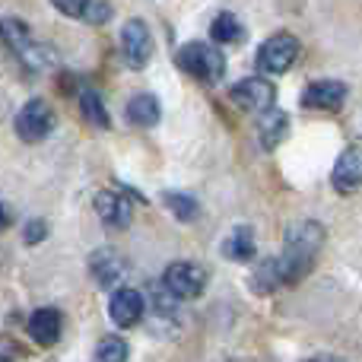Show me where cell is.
I'll list each match as a JSON object with an SVG mask.
<instances>
[{"label": "cell", "instance_id": "obj_1", "mask_svg": "<svg viewBox=\"0 0 362 362\" xmlns=\"http://www.w3.org/2000/svg\"><path fill=\"white\" fill-rule=\"evenodd\" d=\"M321 245H325V229H321L315 219L289 226L286 229V248H283V255H280L283 283H299L302 276L315 267Z\"/></svg>", "mask_w": 362, "mask_h": 362}, {"label": "cell", "instance_id": "obj_2", "mask_svg": "<svg viewBox=\"0 0 362 362\" xmlns=\"http://www.w3.org/2000/svg\"><path fill=\"white\" fill-rule=\"evenodd\" d=\"M175 64L187 76H194V80H200V83H219L226 74V61H223V54H219V48H213V45H206V42L181 45L175 51Z\"/></svg>", "mask_w": 362, "mask_h": 362}, {"label": "cell", "instance_id": "obj_3", "mask_svg": "<svg viewBox=\"0 0 362 362\" xmlns=\"http://www.w3.org/2000/svg\"><path fill=\"white\" fill-rule=\"evenodd\" d=\"M296 57H299V38L289 35V32H280V35H270L267 42L261 45V51H257V67H261L264 74L280 76L293 67Z\"/></svg>", "mask_w": 362, "mask_h": 362}, {"label": "cell", "instance_id": "obj_4", "mask_svg": "<svg viewBox=\"0 0 362 362\" xmlns=\"http://www.w3.org/2000/svg\"><path fill=\"white\" fill-rule=\"evenodd\" d=\"M54 131V112L45 99H32L19 108L16 115V134L25 140V144H38L48 134Z\"/></svg>", "mask_w": 362, "mask_h": 362}, {"label": "cell", "instance_id": "obj_5", "mask_svg": "<svg viewBox=\"0 0 362 362\" xmlns=\"http://www.w3.org/2000/svg\"><path fill=\"white\" fill-rule=\"evenodd\" d=\"M229 95L238 108H245V112H251V115L270 112L276 102V89L270 86V80H261V76H245V80H238L235 86L229 89Z\"/></svg>", "mask_w": 362, "mask_h": 362}, {"label": "cell", "instance_id": "obj_6", "mask_svg": "<svg viewBox=\"0 0 362 362\" xmlns=\"http://www.w3.org/2000/svg\"><path fill=\"white\" fill-rule=\"evenodd\" d=\"M121 51H124L127 67L144 70L153 57V35L144 19H127L121 29Z\"/></svg>", "mask_w": 362, "mask_h": 362}, {"label": "cell", "instance_id": "obj_7", "mask_svg": "<svg viewBox=\"0 0 362 362\" xmlns=\"http://www.w3.org/2000/svg\"><path fill=\"white\" fill-rule=\"evenodd\" d=\"M165 289H169L175 299H197L206 289V274L204 267L191 261H175L165 267Z\"/></svg>", "mask_w": 362, "mask_h": 362}, {"label": "cell", "instance_id": "obj_8", "mask_svg": "<svg viewBox=\"0 0 362 362\" xmlns=\"http://www.w3.org/2000/svg\"><path fill=\"white\" fill-rule=\"evenodd\" d=\"M331 181L340 194H353L362 187V146H346L340 159L334 163Z\"/></svg>", "mask_w": 362, "mask_h": 362}, {"label": "cell", "instance_id": "obj_9", "mask_svg": "<svg viewBox=\"0 0 362 362\" xmlns=\"http://www.w3.org/2000/svg\"><path fill=\"white\" fill-rule=\"evenodd\" d=\"M346 102V86L337 80H318L302 93V105L315 112H337Z\"/></svg>", "mask_w": 362, "mask_h": 362}, {"label": "cell", "instance_id": "obj_10", "mask_svg": "<svg viewBox=\"0 0 362 362\" xmlns=\"http://www.w3.org/2000/svg\"><path fill=\"white\" fill-rule=\"evenodd\" d=\"M108 315H112L115 325L121 327H131L144 318V296L137 289H118L108 302Z\"/></svg>", "mask_w": 362, "mask_h": 362}, {"label": "cell", "instance_id": "obj_11", "mask_svg": "<svg viewBox=\"0 0 362 362\" xmlns=\"http://www.w3.org/2000/svg\"><path fill=\"white\" fill-rule=\"evenodd\" d=\"M61 327H64V318L57 308H38L29 318V337L38 346H54L61 340Z\"/></svg>", "mask_w": 362, "mask_h": 362}, {"label": "cell", "instance_id": "obj_12", "mask_svg": "<svg viewBox=\"0 0 362 362\" xmlns=\"http://www.w3.org/2000/svg\"><path fill=\"white\" fill-rule=\"evenodd\" d=\"M89 270H93V280L99 286H115L124 276V257L112 248H102L89 257Z\"/></svg>", "mask_w": 362, "mask_h": 362}, {"label": "cell", "instance_id": "obj_13", "mask_svg": "<svg viewBox=\"0 0 362 362\" xmlns=\"http://www.w3.org/2000/svg\"><path fill=\"white\" fill-rule=\"evenodd\" d=\"M93 204H95V213L102 216V223L115 226V229L131 226V204H127L124 197H118V194H112V191H99Z\"/></svg>", "mask_w": 362, "mask_h": 362}, {"label": "cell", "instance_id": "obj_14", "mask_svg": "<svg viewBox=\"0 0 362 362\" xmlns=\"http://www.w3.org/2000/svg\"><path fill=\"white\" fill-rule=\"evenodd\" d=\"M286 131H289V118L283 108H270V112L257 115V137H261L264 150L280 146V140L286 137Z\"/></svg>", "mask_w": 362, "mask_h": 362}, {"label": "cell", "instance_id": "obj_15", "mask_svg": "<svg viewBox=\"0 0 362 362\" xmlns=\"http://www.w3.org/2000/svg\"><path fill=\"white\" fill-rule=\"evenodd\" d=\"M127 121L131 124H137V127H153V124H159V102H156V95H150V93H140V95H134L131 102H127Z\"/></svg>", "mask_w": 362, "mask_h": 362}, {"label": "cell", "instance_id": "obj_16", "mask_svg": "<svg viewBox=\"0 0 362 362\" xmlns=\"http://www.w3.org/2000/svg\"><path fill=\"white\" fill-rule=\"evenodd\" d=\"M223 255L229 261H251L255 257V232L248 226H235L223 242Z\"/></svg>", "mask_w": 362, "mask_h": 362}, {"label": "cell", "instance_id": "obj_17", "mask_svg": "<svg viewBox=\"0 0 362 362\" xmlns=\"http://www.w3.org/2000/svg\"><path fill=\"white\" fill-rule=\"evenodd\" d=\"M210 38L216 45H238L245 38V25L238 23V16H232V13H219L210 25Z\"/></svg>", "mask_w": 362, "mask_h": 362}, {"label": "cell", "instance_id": "obj_18", "mask_svg": "<svg viewBox=\"0 0 362 362\" xmlns=\"http://www.w3.org/2000/svg\"><path fill=\"white\" fill-rule=\"evenodd\" d=\"M80 108H83V118H86L93 127H108L112 124V121H108L105 105H102V95L95 93V89H83L80 93Z\"/></svg>", "mask_w": 362, "mask_h": 362}, {"label": "cell", "instance_id": "obj_19", "mask_svg": "<svg viewBox=\"0 0 362 362\" xmlns=\"http://www.w3.org/2000/svg\"><path fill=\"white\" fill-rule=\"evenodd\" d=\"M280 283H283L280 261H264L261 270L255 274V280H251V289H255V293H270V289L280 286Z\"/></svg>", "mask_w": 362, "mask_h": 362}, {"label": "cell", "instance_id": "obj_20", "mask_svg": "<svg viewBox=\"0 0 362 362\" xmlns=\"http://www.w3.org/2000/svg\"><path fill=\"white\" fill-rule=\"evenodd\" d=\"M93 362H127V344L121 337H102Z\"/></svg>", "mask_w": 362, "mask_h": 362}, {"label": "cell", "instance_id": "obj_21", "mask_svg": "<svg viewBox=\"0 0 362 362\" xmlns=\"http://www.w3.org/2000/svg\"><path fill=\"white\" fill-rule=\"evenodd\" d=\"M163 200H165V206H169L172 213L181 219V223H191L194 216H197V200L194 197H187V194H175V191H165L163 194Z\"/></svg>", "mask_w": 362, "mask_h": 362}, {"label": "cell", "instance_id": "obj_22", "mask_svg": "<svg viewBox=\"0 0 362 362\" xmlns=\"http://www.w3.org/2000/svg\"><path fill=\"white\" fill-rule=\"evenodd\" d=\"M4 38L16 54H23V51L29 48V29H25L23 23H16V19H4Z\"/></svg>", "mask_w": 362, "mask_h": 362}, {"label": "cell", "instance_id": "obj_23", "mask_svg": "<svg viewBox=\"0 0 362 362\" xmlns=\"http://www.w3.org/2000/svg\"><path fill=\"white\" fill-rule=\"evenodd\" d=\"M86 23H93V25H99V23H108V19H112V6L105 4V0H93V4H89V10H86Z\"/></svg>", "mask_w": 362, "mask_h": 362}, {"label": "cell", "instance_id": "obj_24", "mask_svg": "<svg viewBox=\"0 0 362 362\" xmlns=\"http://www.w3.org/2000/svg\"><path fill=\"white\" fill-rule=\"evenodd\" d=\"M51 4H54L57 10L64 13V16H80V19H83L93 0H51Z\"/></svg>", "mask_w": 362, "mask_h": 362}, {"label": "cell", "instance_id": "obj_25", "mask_svg": "<svg viewBox=\"0 0 362 362\" xmlns=\"http://www.w3.org/2000/svg\"><path fill=\"white\" fill-rule=\"evenodd\" d=\"M45 235H48V223H45V219H29V223H25V232H23L25 245H38Z\"/></svg>", "mask_w": 362, "mask_h": 362}, {"label": "cell", "instance_id": "obj_26", "mask_svg": "<svg viewBox=\"0 0 362 362\" xmlns=\"http://www.w3.org/2000/svg\"><path fill=\"white\" fill-rule=\"evenodd\" d=\"M315 362H337V359H315Z\"/></svg>", "mask_w": 362, "mask_h": 362}]
</instances>
